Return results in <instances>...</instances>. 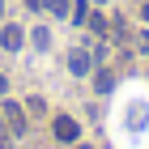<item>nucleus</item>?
<instances>
[{
    "mask_svg": "<svg viewBox=\"0 0 149 149\" xmlns=\"http://www.w3.org/2000/svg\"><path fill=\"white\" fill-rule=\"evenodd\" d=\"M51 128H56V141H64V145H77L81 141V124L72 119V115H56Z\"/></svg>",
    "mask_w": 149,
    "mask_h": 149,
    "instance_id": "obj_1",
    "label": "nucleus"
},
{
    "mask_svg": "<svg viewBox=\"0 0 149 149\" xmlns=\"http://www.w3.org/2000/svg\"><path fill=\"white\" fill-rule=\"evenodd\" d=\"M22 43H26L22 26H4V30H0V47H4V51H22Z\"/></svg>",
    "mask_w": 149,
    "mask_h": 149,
    "instance_id": "obj_2",
    "label": "nucleus"
},
{
    "mask_svg": "<svg viewBox=\"0 0 149 149\" xmlns=\"http://www.w3.org/2000/svg\"><path fill=\"white\" fill-rule=\"evenodd\" d=\"M4 119H9V132H13V136L26 132V111H22L17 102H4Z\"/></svg>",
    "mask_w": 149,
    "mask_h": 149,
    "instance_id": "obj_3",
    "label": "nucleus"
},
{
    "mask_svg": "<svg viewBox=\"0 0 149 149\" xmlns=\"http://www.w3.org/2000/svg\"><path fill=\"white\" fill-rule=\"evenodd\" d=\"M94 68V60H90V51H81V47H77V51H72V56H68V72H72V77H85V72H90Z\"/></svg>",
    "mask_w": 149,
    "mask_h": 149,
    "instance_id": "obj_4",
    "label": "nucleus"
},
{
    "mask_svg": "<svg viewBox=\"0 0 149 149\" xmlns=\"http://www.w3.org/2000/svg\"><path fill=\"white\" fill-rule=\"evenodd\" d=\"M90 30H94V34H107V17H102V13H94V17H90Z\"/></svg>",
    "mask_w": 149,
    "mask_h": 149,
    "instance_id": "obj_5",
    "label": "nucleus"
},
{
    "mask_svg": "<svg viewBox=\"0 0 149 149\" xmlns=\"http://www.w3.org/2000/svg\"><path fill=\"white\" fill-rule=\"evenodd\" d=\"M47 9L56 13V17H64V13H68V0H47Z\"/></svg>",
    "mask_w": 149,
    "mask_h": 149,
    "instance_id": "obj_6",
    "label": "nucleus"
},
{
    "mask_svg": "<svg viewBox=\"0 0 149 149\" xmlns=\"http://www.w3.org/2000/svg\"><path fill=\"white\" fill-rule=\"evenodd\" d=\"M34 47H51V34H47L43 26H38V30H34Z\"/></svg>",
    "mask_w": 149,
    "mask_h": 149,
    "instance_id": "obj_7",
    "label": "nucleus"
},
{
    "mask_svg": "<svg viewBox=\"0 0 149 149\" xmlns=\"http://www.w3.org/2000/svg\"><path fill=\"white\" fill-rule=\"evenodd\" d=\"M111 85H115V77H111V72H98V90L107 94V90H111Z\"/></svg>",
    "mask_w": 149,
    "mask_h": 149,
    "instance_id": "obj_8",
    "label": "nucleus"
},
{
    "mask_svg": "<svg viewBox=\"0 0 149 149\" xmlns=\"http://www.w3.org/2000/svg\"><path fill=\"white\" fill-rule=\"evenodd\" d=\"M0 149H13V136L4 132V128H0Z\"/></svg>",
    "mask_w": 149,
    "mask_h": 149,
    "instance_id": "obj_9",
    "label": "nucleus"
},
{
    "mask_svg": "<svg viewBox=\"0 0 149 149\" xmlns=\"http://www.w3.org/2000/svg\"><path fill=\"white\" fill-rule=\"evenodd\" d=\"M136 47H141V51H149V30H145V34L136 38Z\"/></svg>",
    "mask_w": 149,
    "mask_h": 149,
    "instance_id": "obj_10",
    "label": "nucleus"
},
{
    "mask_svg": "<svg viewBox=\"0 0 149 149\" xmlns=\"http://www.w3.org/2000/svg\"><path fill=\"white\" fill-rule=\"evenodd\" d=\"M141 17H145V22H149V0H145V4H141Z\"/></svg>",
    "mask_w": 149,
    "mask_h": 149,
    "instance_id": "obj_11",
    "label": "nucleus"
},
{
    "mask_svg": "<svg viewBox=\"0 0 149 149\" xmlns=\"http://www.w3.org/2000/svg\"><path fill=\"white\" fill-rule=\"evenodd\" d=\"M4 90H9V81H4V77H0V94H4Z\"/></svg>",
    "mask_w": 149,
    "mask_h": 149,
    "instance_id": "obj_12",
    "label": "nucleus"
},
{
    "mask_svg": "<svg viewBox=\"0 0 149 149\" xmlns=\"http://www.w3.org/2000/svg\"><path fill=\"white\" fill-rule=\"evenodd\" d=\"M26 4H30V9H38V4H43V0H26Z\"/></svg>",
    "mask_w": 149,
    "mask_h": 149,
    "instance_id": "obj_13",
    "label": "nucleus"
},
{
    "mask_svg": "<svg viewBox=\"0 0 149 149\" xmlns=\"http://www.w3.org/2000/svg\"><path fill=\"white\" fill-rule=\"evenodd\" d=\"M77 149H94V145H77Z\"/></svg>",
    "mask_w": 149,
    "mask_h": 149,
    "instance_id": "obj_14",
    "label": "nucleus"
},
{
    "mask_svg": "<svg viewBox=\"0 0 149 149\" xmlns=\"http://www.w3.org/2000/svg\"><path fill=\"white\" fill-rule=\"evenodd\" d=\"M0 17H4V4H0Z\"/></svg>",
    "mask_w": 149,
    "mask_h": 149,
    "instance_id": "obj_15",
    "label": "nucleus"
},
{
    "mask_svg": "<svg viewBox=\"0 0 149 149\" xmlns=\"http://www.w3.org/2000/svg\"><path fill=\"white\" fill-rule=\"evenodd\" d=\"M94 4H107V0H94Z\"/></svg>",
    "mask_w": 149,
    "mask_h": 149,
    "instance_id": "obj_16",
    "label": "nucleus"
}]
</instances>
